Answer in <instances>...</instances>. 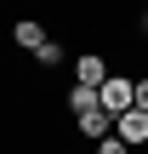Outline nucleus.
Masks as SVG:
<instances>
[{
  "label": "nucleus",
  "mask_w": 148,
  "mask_h": 154,
  "mask_svg": "<svg viewBox=\"0 0 148 154\" xmlns=\"http://www.w3.org/2000/svg\"><path fill=\"white\" fill-rule=\"evenodd\" d=\"M131 97H137V80H125V74H114V69H108V80L97 86V103H103L108 114H125V109H131Z\"/></svg>",
  "instance_id": "1"
},
{
  "label": "nucleus",
  "mask_w": 148,
  "mask_h": 154,
  "mask_svg": "<svg viewBox=\"0 0 148 154\" xmlns=\"http://www.w3.org/2000/svg\"><path fill=\"white\" fill-rule=\"evenodd\" d=\"M74 131L97 143V137H108V131H114V114H108L103 103H97V109H80V114H74Z\"/></svg>",
  "instance_id": "2"
},
{
  "label": "nucleus",
  "mask_w": 148,
  "mask_h": 154,
  "mask_svg": "<svg viewBox=\"0 0 148 154\" xmlns=\"http://www.w3.org/2000/svg\"><path fill=\"white\" fill-rule=\"evenodd\" d=\"M114 131H120L131 149H143V143H148V109H125V114H114Z\"/></svg>",
  "instance_id": "3"
},
{
  "label": "nucleus",
  "mask_w": 148,
  "mask_h": 154,
  "mask_svg": "<svg viewBox=\"0 0 148 154\" xmlns=\"http://www.w3.org/2000/svg\"><path fill=\"white\" fill-rule=\"evenodd\" d=\"M11 40H17V46L34 57V51L46 46V29H40V17H17V23H11Z\"/></svg>",
  "instance_id": "4"
},
{
  "label": "nucleus",
  "mask_w": 148,
  "mask_h": 154,
  "mask_svg": "<svg viewBox=\"0 0 148 154\" xmlns=\"http://www.w3.org/2000/svg\"><path fill=\"white\" fill-rule=\"evenodd\" d=\"M74 80H80V86H103V80H108V63H103L97 51H86V57L74 63Z\"/></svg>",
  "instance_id": "5"
},
{
  "label": "nucleus",
  "mask_w": 148,
  "mask_h": 154,
  "mask_svg": "<svg viewBox=\"0 0 148 154\" xmlns=\"http://www.w3.org/2000/svg\"><path fill=\"white\" fill-rule=\"evenodd\" d=\"M34 63H40V69H57V63H63V40H51V34H46V46L34 51Z\"/></svg>",
  "instance_id": "6"
},
{
  "label": "nucleus",
  "mask_w": 148,
  "mask_h": 154,
  "mask_svg": "<svg viewBox=\"0 0 148 154\" xmlns=\"http://www.w3.org/2000/svg\"><path fill=\"white\" fill-rule=\"evenodd\" d=\"M68 109L80 114V109H97V86H80L74 80V91H68Z\"/></svg>",
  "instance_id": "7"
},
{
  "label": "nucleus",
  "mask_w": 148,
  "mask_h": 154,
  "mask_svg": "<svg viewBox=\"0 0 148 154\" xmlns=\"http://www.w3.org/2000/svg\"><path fill=\"white\" fill-rule=\"evenodd\" d=\"M97 154H131V143L120 131H108V137H97Z\"/></svg>",
  "instance_id": "8"
},
{
  "label": "nucleus",
  "mask_w": 148,
  "mask_h": 154,
  "mask_svg": "<svg viewBox=\"0 0 148 154\" xmlns=\"http://www.w3.org/2000/svg\"><path fill=\"white\" fill-rule=\"evenodd\" d=\"M131 109H148V80H137V97H131Z\"/></svg>",
  "instance_id": "9"
},
{
  "label": "nucleus",
  "mask_w": 148,
  "mask_h": 154,
  "mask_svg": "<svg viewBox=\"0 0 148 154\" xmlns=\"http://www.w3.org/2000/svg\"><path fill=\"white\" fill-rule=\"evenodd\" d=\"M143 46H148V17H143Z\"/></svg>",
  "instance_id": "10"
}]
</instances>
